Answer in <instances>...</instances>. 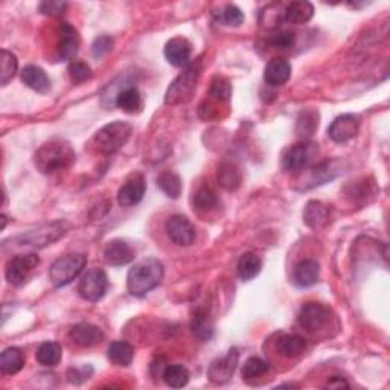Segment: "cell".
Listing matches in <instances>:
<instances>
[{
	"mask_svg": "<svg viewBox=\"0 0 390 390\" xmlns=\"http://www.w3.org/2000/svg\"><path fill=\"white\" fill-rule=\"evenodd\" d=\"M75 159L76 154L70 144L65 140H52L38 148L34 155V163L40 173L53 174L72 167Z\"/></svg>",
	"mask_w": 390,
	"mask_h": 390,
	"instance_id": "cell-1",
	"label": "cell"
},
{
	"mask_svg": "<svg viewBox=\"0 0 390 390\" xmlns=\"http://www.w3.org/2000/svg\"><path fill=\"white\" fill-rule=\"evenodd\" d=\"M163 279V265L158 260H144L133 265L127 275L128 293L135 298H145L159 287Z\"/></svg>",
	"mask_w": 390,
	"mask_h": 390,
	"instance_id": "cell-2",
	"label": "cell"
},
{
	"mask_svg": "<svg viewBox=\"0 0 390 390\" xmlns=\"http://www.w3.org/2000/svg\"><path fill=\"white\" fill-rule=\"evenodd\" d=\"M70 229V224L66 221H53L51 224H43L35 230H31L19 235L15 238H11V243L15 244L19 248H43L46 246H51L56 243L57 239L65 237L67 230Z\"/></svg>",
	"mask_w": 390,
	"mask_h": 390,
	"instance_id": "cell-3",
	"label": "cell"
},
{
	"mask_svg": "<svg viewBox=\"0 0 390 390\" xmlns=\"http://www.w3.org/2000/svg\"><path fill=\"white\" fill-rule=\"evenodd\" d=\"M200 75H201V60L198 58L195 63H191L188 67H185L183 72L171 83L165 95V103L168 105H177L189 101L194 95L195 89H197Z\"/></svg>",
	"mask_w": 390,
	"mask_h": 390,
	"instance_id": "cell-4",
	"label": "cell"
},
{
	"mask_svg": "<svg viewBox=\"0 0 390 390\" xmlns=\"http://www.w3.org/2000/svg\"><path fill=\"white\" fill-rule=\"evenodd\" d=\"M131 126L127 122L115 121L107 124L93 136V145L103 154H115L127 144L131 136Z\"/></svg>",
	"mask_w": 390,
	"mask_h": 390,
	"instance_id": "cell-5",
	"label": "cell"
},
{
	"mask_svg": "<svg viewBox=\"0 0 390 390\" xmlns=\"http://www.w3.org/2000/svg\"><path fill=\"white\" fill-rule=\"evenodd\" d=\"M87 258L84 255H66L51 265L49 278L56 287H66L81 275Z\"/></svg>",
	"mask_w": 390,
	"mask_h": 390,
	"instance_id": "cell-6",
	"label": "cell"
},
{
	"mask_svg": "<svg viewBox=\"0 0 390 390\" xmlns=\"http://www.w3.org/2000/svg\"><path fill=\"white\" fill-rule=\"evenodd\" d=\"M38 264H40V258L35 253L14 256L6 264L5 278L11 285L20 287L26 282L31 273L38 267Z\"/></svg>",
	"mask_w": 390,
	"mask_h": 390,
	"instance_id": "cell-7",
	"label": "cell"
},
{
	"mask_svg": "<svg viewBox=\"0 0 390 390\" xmlns=\"http://www.w3.org/2000/svg\"><path fill=\"white\" fill-rule=\"evenodd\" d=\"M108 287L107 275L99 269H93L85 273L78 284V293L87 302H98L104 298Z\"/></svg>",
	"mask_w": 390,
	"mask_h": 390,
	"instance_id": "cell-8",
	"label": "cell"
},
{
	"mask_svg": "<svg viewBox=\"0 0 390 390\" xmlns=\"http://www.w3.org/2000/svg\"><path fill=\"white\" fill-rule=\"evenodd\" d=\"M314 154H316V145L308 142V140L294 144L285 151L282 158V167L287 171H291V173H299V171H303L310 165V162L313 160Z\"/></svg>",
	"mask_w": 390,
	"mask_h": 390,
	"instance_id": "cell-9",
	"label": "cell"
},
{
	"mask_svg": "<svg viewBox=\"0 0 390 390\" xmlns=\"http://www.w3.org/2000/svg\"><path fill=\"white\" fill-rule=\"evenodd\" d=\"M330 308L325 307L323 303L310 302L300 308L298 322L303 330H307L308 332H316L321 331L330 322Z\"/></svg>",
	"mask_w": 390,
	"mask_h": 390,
	"instance_id": "cell-10",
	"label": "cell"
},
{
	"mask_svg": "<svg viewBox=\"0 0 390 390\" xmlns=\"http://www.w3.org/2000/svg\"><path fill=\"white\" fill-rule=\"evenodd\" d=\"M238 362H239L238 349L232 348L224 357L217 358L215 362L210 363L207 371L209 380L215 384H226L228 381H230L233 373H235Z\"/></svg>",
	"mask_w": 390,
	"mask_h": 390,
	"instance_id": "cell-11",
	"label": "cell"
},
{
	"mask_svg": "<svg viewBox=\"0 0 390 390\" xmlns=\"http://www.w3.org/2000/svg\"><path fill=\"white\" fill-rule=\"evenodd\" d=\"M165 230L169 239L177 246L188 247L195 241L194 226L185 215L177 214L169 217L165 224Z\"/></svg>",
	"mask_w": 390,
	"mask_h": 390,
	"instance_id": "cell-12",
	"label": "cell"
},
{
	"mask_svg": "<svg viewBox=\"0 0 390 390\" xmlns=\"http://www.w3.org/2000/svg\"><path fill=\"white\" fill-rule=\"evenodd\" d=\"M360 130V119L355 115H341L339 118H335L332 124L328 128V136H330L334 142L345 144L348 140L354 139Z\"/></svg>",
	"mask_w": 390,
	"mask_h": 390,
	"instance_id": "cell-13",
	"label": "cell"
},
{
	"mask_svg": "<svg viewBox=\"0 0 390 390\" xmlns=\"http://www.w3.org/2000/svg\"><path fill=\"white\" fill-rule=\"evenodd\" d=\"M146 191V183L142 174L131 176L118 191V203L124 207L136 206L142 201Z\"/></svg>",
	"mask_w": 390,
	"mask_h": 390,
	"instance_id": "cell-14",
	"label": "cell"
},
{
	"mask_svg": "<svg viewBox=\"0 0 390 390\" xmlns=\"http://www.w3.org/2000/svg\"><path fill=\"white\" fill-rule=\"evenodd\" d=\"M165 58L176 67H188L191 65L192 44L183 37H174L165 46Z\"/></svg>",
	"mask_w": 390,
	"mask_h": 390,
	"instance_id": "cell-15",
	"label": "cell"
},
{
	"mask_svg": "<svg viewBox=\"0 0 390 390\" xmlns=\"http://www.w3.org/2000/svg\"><path fill=\"white\" fill-rule=\"evenodd\" d=\"M340 163L337 160H331V162H323L319 163L316 167L308 168V176L302 178L303 188H313V186L317 185H323L328 180H332V178L337 177L340 174ZM305 171V169H303Z\"/></svg>",
	"mask_w": 390,
	"mask_h": 390,
	"instance_id": "cell-16",
	"label": "cell"
},
{
	"mask_svg": "<svg viewBox=\"0 0 390 390\" xmlns=\"http://www.w3.org/2000/svg\"><path fill=\"white\" fill-rule=\"evenodd\" d=\"M78 49H80V34L78 31L69 25V23H61L60 25V44H58V57L63 61H70L76 57Z\"/></svg>",
	"mask_w": 390,
	"mask_h": 390,
	"instance_id": "cell-17",
	"label": "cell"
},
{
	"mask_svg": "<svg viewBox=\"0 0 390 390\" xmlns=\"http://www.w3.org/2000/svg\"><path fill=\"white\" fill-rule=\"evenodd\" d=\"M69 337L72 339L75 345L81 348H92L99 345L104 340V332L101 328L92 323H78L69 332Z\"/></svg>",
	"mask_w": 390,
	"mask_h": 390,
	"instance_id": "cell-18",
	"label": "cell"
},
{
	"mask_svg": "<svg viewBox=\"0 0 390 390\" xmlns=\"http://www.w3.org/2000/svg\"><path fill=\"white\" fill-rule=\"evenodd\" d=\"M291 75V66L284 58H273L264 69V80L271 87L284 85Z\"/></svg>",
	"mask_w": 390,
	"mask_h": 390,
	"instance_id": "cell-19",
	"label": "cell"
},
{
	"mask_svg": "<svg viewBox=\"0 0 390 390\" xmlns=\"http://www.w3.org/2000/svg\"><path fill=\"white\" fill-rule=\"evenodd\" d=\"M104 260L107 264L121 267L135 260V251L122 239H113L104 251Z\"/></svg>",
	"mask_w": 390,
	"mask_h": 390,
	"instance_id": "cell-20",
	"label": "cell"
},
{
	"mask_svg": "<svg viewBox=\"0 0 390 390\" xmlns=\"http://www.w3.org/2000/svg\"><path fill=\"white\" fill-rule=\"evenodd\" d=\"M321 279V265L314 260H303L294 267V284L300 288L313 287Z\"/></svg>",
	"mask_w": 390,
	"mask_h": 390,
	"instance_id": "cell-21",
	"label": "cell"
},
{
	"mask_svg": "<svg viewBox=\"0 0 390 390\" xmlns=\"http://www.w3.org/2000/svg\"><path fill=\"white\" fill-rule=\"evenodd\" d=\"M22 83L37 93H48L51 90V80L44 70L38 66H26L20 74Z\"/></svg>",
	"mask_w": 390,
	"mask_h": 390,
	"instance_id": "cell-22",
	"label": "cell"
},
{
	"mask_svg": "<svg viewBox=\"0 0 390 390\" xmlns=\"http://www.w3.org/2000/svg\"><path fill=\"white\" fill-rule=\"evenodd\" d=\"M276 350L285 358L299 357L307 350V340L298 334H282L276 341Z\"/></svg>",
	"mask_w": 390,
	"mask_h": 390,
	"instance_id": "cell-23",
	"label": "cell"
},
{
	"mask_svg": "<svg viewBox=\"0 0 390 390\" xmlns=\"http://www.w3.org/2000/svg\"><path fill=\"white\" fill-rule=\"evenodd\" d=\"M116 107H119L122 112L128 115H136L140 113L144 108V101L142 95L136 87H124L115 99Z\"/></svg>",
	"mask_w": 390,
	"mask_h": 390,
	"instance_id": "cell-24",
	"label": "cell"
},
{
	"mask_svg": "<svg viewBox=\"0 0 390 390\" xmlns=\"http://www.w3.org/2000/svg\"><path fill=\"white\" fill-rule=\"evenodd\" d=\"M314 15V6L310 2H291L285 5L282 12V20L303 25L308 23Z\"/></svg>",
	"mask_w": 390,
	"mask_h": 390,
	"instance_id": "cell-25",
	"label": "cell"
},
{
	"mask_svg": "<svg viewBox=\"0 0 390 390\" xmlns=\"http://www.w3.org/2000/svg\"><path fill=\"white\" fill-rule=\"evenodd\" d=\"M303 221L311 229H321L330 221V209L321 201H310L303 210Z\"/></svg>",
	"mask_w": 390,
	"mask_h": 390,
	"instance_id": "cell-26",
	"label": "cell"
},
{
	"mask_svg": "<svg viewBox=\"0 0 390 390\" xmlns=\"http://www.w3.org/2000/svg\"><path fill=\"white\" fill-rule=\"evenodd\" d=\"M107 357L113 364L126 368V366L131 364L133 358H135V349H133V346L127 341L116 340L108 346Z\"/></svg>",
	"mask_w": 390,
	"mask_h": 390,
	"instance_id": "cell-27",
	"label": "cell"
},
{
	"mask_svg": "<svg viewBox=\"0 0 390 390\" xmlns=\"http://www.w3.org/2000/svg\"><path fill=\"white\" fill-rule=\"evenodd\" d=\"M63 357V348L57 341H44L37 349V362L46 368H53L61 362Z\"/></svg>",
	"mask_w": 390,
	"mask_h": 390,
	"instance_id": "cell-28",
	"label": "cell"
},
{
	"mask_svg": "<svg viewBox=\"0 0 390 390\" xmlns=\"http://www.w3.org/2000/svg\"><path fill=\"white\" fill-rule=\"evenodd\" d=\"M25 366V355L19 348H6L0 355V369L6 375H15Z\"/></svg>",
	"mask_w": 390,
	"mask_h": 390,
	"instance_id": "cell-29",
	"label": "cell"
},
{
	"mask_svg": "<svg viewBox=\"0 0 390 390\" xmlns=\"http://www.w3.org/2000/svg\"><path fill=\"white\" fill-rule=\"evenodd\" d=\"M262 269V262L260 260L258 255H255L252 252L244 253L241 256L238 264H237V271H238V276L241 280H252L256 276L260 275V271Z\"/></svg>",
	"mask_w": 390,
	"mask_h": 390,
	"instance_id": "cell-30",
	"label": "cell"
},
{
	"mask_svg": "<svg viewBox=\"0 0 390 390\" xmlns=\"http://www.w3.org/2000/svg\"><path fill=\"white\" fill-rule=\"evenodd\" d=\"M165 384L173 389H182L189 383V371L182 364H169L162 373Z\"/></svg>",
	"mask_w": 390,
	"mask_h": 390,
	"instance_id": "cell-31",
	"label": "cell"
},
{
	"mask_svg": "<svg viewBox=\"0 0 390 390\" xmlns=\"http://www.w3.org/2000/svg\"><path fill=\"white\" fill-rule=\"evenodd\" d=\"M191 330L200 340H210L214 335V323L205 310L195 311L191 322Z\"/></svg>",
	"mask_w": 390,
	"mask_h": 390,
	"instance_id": "cell-32",
	"label": "cell"
},
{
	"mask_svg": "<svg viewBox=\"0 0 390 390\" xmlns=\"http://www.w3.org/2000/svg\"><path fill=\"white\" fill-rule=\"evenodd\" d=\"M218 182L228 191H237L241 185V173L233 163H221L218 168Z\"/></svg>",
	"mask_w": 390,
	"mask_h": 390,
	"instance_id": "cell-33",
	"label": "cell"
},
{
	"mask_svg": "<svg viewBox=\"0 0 390 390\" xmlns=\"http://www.w3.org/2000/svg\"><path fill=\"white\" fill-rule=\"evenodd\" d=\"M158 186L169 198H178L182 194V180L173 171H165L158 177Z\"/></svg>",
	"mask_w": 390,
	"mask_h": 390,
	"instance_id": "cell-34",
	"label": "cell"
},
{
	"mask_svg": "<svg viewBox=\"0 0 390 390\" xmlns=\"http://www.w3.org/2000/svg\"><path fill=\"white\" fill-rule=\"evenodd\" d=\"M17 57L12 52L3 49L2 53H0V84L6 85L8 83L12 81L15 74H17Z\"/></svg>",
	"mask_w": 390,
	"mask_h": 390,
	"instance_id": "cell-35",
	"label": "cell"
},
{
	"mask_svg": "<svg viewBox=\"0 0 390 390\" xmlns=\"http://www.w3.org/2000/svg\"><path fill=\"white\" fill-rule=\"evenodd\" d=\"M270 371V364L260 357H251L243 366V378L246 381H252L264 377Z\"/></svg>",
	"mask_w": 390,
	"mask_h": 390,
	"instance_id": "cell-36",
	"label": "cell"
},
{
	"mask_svg": "<svg viewBox=\"0 0 390 390\" xmlns=\"http://www.w3.org/2000/svg\"><path fill=\"white\" fill-rule=\"evenodd\" d=\"M194 209L200 212H209L217 206V195L209 188V186H201L198 191L194 194Z\"/></svg>",
	"mask_w": 390,
	"mask_h": 390,
	"instance_id": "cell-37",
	"label": "cell"
},
{
	"mask_svg": "<svg viewBox=\"0 0 390 390\" xmlns=\"http://www.w3.org/2000/svg\"><path fill=\"white\" fill-rule=\"evenodd\" d=\"M319 127V115L316 112H305L298 119V135L302 137H311Z\"/></svg>",
	"mask_w": 390,
	"mask_h": 390,
	"instance_id": "cell-38",
	"label": "cell"
},
{
	"mask_svg": "<svg viewBox=\"0 0 390 390\" xmlns=\"http://www.w3.org/2000/svg\"><path fill=\"white\" fill-rule=\"evenodd\" d=\"M67 72L70 80L75 84H83L85 81H89L92 78V69L87 63H84V61H72V63L69 65L67 67Z\"/></svg>",
	"mask_w": 390,
	"mask_h": 390,
	"instance_id": "cell-39",
	"label": "cell"
},
{
	"mask_svg": "<svg viewBox=\"0 0 390 390\" xmlns=\"http://www.w3.org/2000/svg\"><path fill=\"white\" fill-rule=\"evenodd\" d=\"M294 43H296V35L291 33V31H279V33L269 37V44L279 51L291 49Z\"/></svg>",
	"mask_w": 390,
	"mask_h": 390,
	"instance_id": "cell-40",
	"label": "cell"
},
{
	"mask_svg": "<svg viewBox=\"0 0 390 390\" xmlns=\"http://www.w3.org/2000/svg\"><path fill=\"white\" fill-rule=\"evenodd\" d=\"M210 96L215 98L217 101H229L232 96V85L230 83L226 80V78H215L210 84Z\"/></svg>",
	"mask_w": 390,
	"mask_h": 390,
	"instance_id": "cell-41",
	"label": "cell"
},
{
	"mask_svg": "<svg viewBox=\"0 0 390 390\" xmlns=\"http://www.w3.org/2000/svg\"><path fill=\"white\" fill-rule=\"evenodd\" d=\"M220 20L228 26H241L244 22V14L237 5H226L223 12H220Z\"/></svg>",
	"mask_w": 390,
	"mask_h": 390,
	"instance_id": "cell-42",
	"label": "cell"
},
{
	"mask_svg": "<svg viewBox=\"0 0 390 390\" xmlns=\"http://www.w3.org/2000/svg\"><path fill=\"white\" fill-rule=\"evenodd\" d=\"M112 48H113L112 37L101 35V37L96 38L95 42H93V44H92V53H93V57L99 60V58L105 57L107 53L112 51Z\"/></svg>",
	"mask_w": 390,
	"mask_h": 390,
	"instance_id": "cell-43",
	"label": "cell"
},
{
	"mask_svg": "<svg viewBox=\"0 0 390 390\" xmlns=\"http://www.w3.org/2000/svg\"><path fill=\"white\" fill-rule=\"evenodd\" d=\"M93 373V369L90 364H84V366H78V368H72L67 371V378L70 383L74 384H81L84 381H87Z\"/></svg>",
	"mask_w": 390,
	"mask_h": 390,
	"instance_id": "cell-44",
	"label": "cell"
},
{
	"mask_svg": "<svg viewBox=\"0 0 390 390\" xmlns=\"http://www.w3.org/2000/svg\"><path fill=\"white\" fill-rule=\"evenodd\" d=\"M67 10L66 2H57V0H49V2L40 3V12L49 17H60Z\"/></svg>",
	"mask_w": 390,
	"mask_h": 390,
	"instance_id": "cell-45",
	"label": "cell"
},
{
	"mask_svg": "<svg viewBox=\"0 0 390 390\" xmlns=\"http://www.w3.org/2000/svg\"><path fill=\"white\" fill-rule=\"evenodd\" d=\"M326 387H330V389H341V387H349V384L346 383L345 378L331 377L330 380H328Z\"/></svg>",
	"mask_w": 390,
	"mask_h": 390,
	"instance_id": "cell-46",
	"label": "cell"
}]
</instances>
